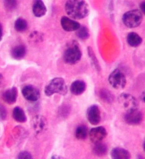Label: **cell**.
<instances>
[{
	"label": "cell",
	"mask_w": 145,
	"mask_h": 159,
	"mask_svg": "<svg viewBox=\"0 0 145 159\" xmlns=\"http://www.w3.org/2000/svg\"><path fill=\"white\" fill-rule=\"evenodd\" d=\"M65 10L72 18L80 20L87 17L90 9L87 3L82 0H70L66 2Z\"/></svg>",
	"instance_id": "obj_1"
},
{
	"label": "cell",
	"mask_w": 145,
	"mask_h": 159,
	"mask_svg": "<svg viewBox=\"0 0 145 159\" xmlns=\"http://www.w3.org/2000/svg\"><path fill=\"white\" fill-rule=\"evenodd\" d=\"M68 89L64 80L62 78L57 77L50 81L45 88L46 96H50L54 94L64 96L67 94Z\"/></svg>",
	"instance_id": "obj_2"
},
{
	"label": "cell",
	"mask_w": 145,
	"mask_h": 159,
	"mask_svg": "<svg viewBox=\"0 0 145 159\" xmlns=\"http://www.w3.org/2000/svg\"><path fill=\"white\" fill-rule=\"evenodd\" d=\"M82 55L78 43L76 40H73L64 51L63 59L66 63L74 65L81 60Z\"/></svg>",
	"instance_id": "obj_3"
},
{
	"label": "cell",
	"mask_w": 145,
	"mask_h": 159,
	"mask_svg": "<svg viewBox=\"0 0 145 159\" xmlns=\"http://www.w3.org/2000/svg\"><path fill=\"white\" fill-rule=\"evenodd\" d=\"M142 12L138 10H130L125 12L122 17L124 24L129 28H134L139 26L143 20Z\"/></svg>",
	"instance_id": "obj_4"
},
{
	"label": "cell",
	"mask_w": 145,
	"mask_h": 159,
	"mask_svg": "<svg viewBox=\"0 0 145 159\" xmlns=\"http://www.w3.org/2000/svg\"><path fill=\"white\" fill-rule=\"evenodd\" d=\"M110 84L115 89H123L126 86V80L125 74L119 69H115L108 77Z\"/></svg>",
	"instance_id": "obj_5"
},
{
	"label": "cell",
	"mask_w": 145,
	"mask_h": 159,
	"mask_svg": "<svg viewBox=\"0 0 145 159\" xmlns=\"http://www.w3.org/2000/svg\"><path fill=\"white\" fill-rule=\"evenodd\" d=\"M118 101L126 111L138 109V104L136 98L130 94L121 93L118 97Z\"/></svg>",
	"instance_id": "obj_6"
},
{
	"label": "cell",
	"mask_w": 145,
	"mask_h": 159,
	"mask_svg": "<svg viewBox=\"0 0 145 159\" xmlns=\"http://www.w3.org/2000/svg\"><path fill=\"white\" fill-rule=\"evenodd\" d=\"M142 113L138 109L126 111L124 116V120L130 125H137L142 122Z\"/></svg>",
	"instance_id": "obj_7"
},
{
	"label": "cell",
	"mask_w": 145,
	"mask_h": 159,
	"mask_svg": "<svg viewBox=\"0 0 145 159\" xmlns=\"http://www.w3.org/2000/svg\"><path fill=\"white\" fill-rule=\"evenodd\" d=\"M86 117L91 125H98L101 119L100 110L98 106L93 104L89 107L87 110Z\"/></svg>",
	"instance_id": "obj_8"
},
{
	"label": "cell",
	"mask_w": 145,
	"mask_h": 159,
	"mask_svg": "<svg viewBox=\"0 0 145 159\" xmlns=\"http://www.w3.org/2000/svg\"><path fill=\"white\" fill-rule=\"evenodd\" d=\"M22 93L25 99L30 102H36L40 98V92L38 88L33 85L24 86L22 89Z\"/></svg>",
	"instance_id": "obj_9"
},
{
	"label": "cell",
	"mask_w": 145,
	"mask_h": 159,
	"mask_svg": "<svg viewBox=\"0 0 145 159\" xmlns=\"http://www.w3.org/2000/svg\"><path fill=\"white\" fill-rule=\"evenodd\" d=\"M106 129L102 126L93 128L89 132V138L91 142L96 144L101 142L107 135Z\"/></svg>",
	"instance_id": "obj_10"
},
{
	"label": "cell",
	"mask_w": 145,
	"mask_h": 159,
	"mask_svg": "<svg viewBox=\"0 0 145 159\" xmlns=\"http://www.w3.org/2000/svg\"><path fill=\"white\" fill-rule=\"evenodd\" d=\"M61 24L62 28L67 32L77 31L81 25L79 23L67 17L63 16L61 20Z\"/></svg>",
	"instance_id": "obj_11"
},
{
	"label": "cell",
	"mask_w": 145,
	"mask_h": 159,
	"mask_svg": "<svg viewBox=\"0 0 145 159\" xmlns=\"http://www.w3.org/2000/svg\"><path fill=\"white\" fill-rule=\"evenodd\" d=\"M86 84L84 81L77 80L72 83L70 90L71 93L75 96H80L84 93L86 89Z\"/></svg>",
	"instance_id": "obj_12"
},
{
	"label": "cell",
	"mask_w": 145,
	"mask_h": 159,
	"mask_svg": "<svg viewBox=\"0 0 145 159\" xmlns=\"http://www.w3.org/2000/svg\"><path fill=\"white\" fill-rule=\"evenodd\" d=\"M17 96L18 90L15 87L6 90L2 95L3 100L9 104H14L17 101Z\"/></svg>",
	"instance_id": "obj_13"
},
{
	"label": "cell",
	"mask_w": 145,
	"mask_h": 159,
	"mask_svg": "<svg viewBox=\"0 0 145 159\" xmlns=\"http://www.w3.org/2000/svg\"><path fill=\"white\" fill-rule=\"evenodd\" d=\"M111 155L113 159H129L131 157V154L128 150L120 147L113 148L111 151Z\"/></svg>",
	"instance_id": "obj_14"
},
{
	"label": "cell",
	"mask_w": 145,
	"mask_h": 159,
	"mask_svg": "<svg viewBox=\"0 0 145 159\" xmlns=\"http://www.w3.org/2000/svg\"><path fill=\"white\" fill-rule=\"evenodd\" d=\"M47 8L43 1H35L33 6V12L36 17H40L45 16L47 12Z\"/></svg>",
	"instance_id": "obj_15"
},
{
	"label": "cell",
	"mask_w": 145,
	"mask_h": 159,
	"mask_svg": "<svg viewBox=\"0 0 145 159\" xmlns=\"http://www.w3.org/2000/svg\"><path fill=\"white\" fill-rule=\"evenodd\" d=\"M32 125L33 129L37 134H39L45 129L46 126V120L43 117L36 116L33 119Z\"/></svg>",
	"instance_id": "obj_16"
},
{
	"label": "cell",
	"mask_w": 145,
	"mask_h": 159,
	"mask_svg": "<svg viewBox=\"0 0 145 159\" xmlns=\"http://www.w3.org/2000/svg\"><path fill=\"white\" fill-rule=\"evenodd\" d=\"M26 53V49L24 45H20L13 48L11 51V55L13 58L20 60L24 58Z\"/></svg>",
	"instance_id": "obj_17"
},
{
	"label": "cell",
	"mask_w": 145,
	"mask_h": 159,
	"mask_svg": "<svg viewBox=\"0 0 145 159\" xmlns=\"http://www.w3.org/2000/svg\"><path fill=\"white\" fill-rule=\"evenodd\" d=\"M126 40L130 46L133 47H137L142 43L143 39L137 33L131 32L127 35Z\"/></svg>",
	"instance_id": "obj_18"
},
{
	"label": "cell",
	"mask_w": 145,
	"mask_h": 159,
	"mask_svg": "<svg viewBox=\"0 0 145 159\" xmlns=\"http://www.w3.org/2000/svg\"><path fill=\"white\" fill-rule=\"evenodd\" d=\"M101 99L108 104H112L114 101V96L109 90L105 88L101 89L99 92Z\"/></svg>",
	"instance_id": "obj_19"
},
{
	"label": "cell",
	"mask_w": 145,
	"mask_h": 159,
	"mask_svg": "<svg viewBox=\"0 0 145 159\" xmlns=\"http://www.w3.org/2000/svg\"><path fill=\"white\" fill-rule=\"evenodd\" d=\"M108 151L107 145L101 142L95 144L93 148V152L94 154L99 157L105 156L107 154Z\"/></svg>",
	"instance_id": "obj_20"
},
{
	"label": "cell",
	"mask_w": 145,
	"mask_h": 159,
	"mask_svg": "<svg viewBox=\"0 0 145 159\" xmlns=\"http://www.w3.org/2000/svg\"><path fill=\"white\" fill-rule=\"evenodd\" d=\"M13 117L16 121L24 123L27 121V117L24 110L19 107H16L13 111Z\"/></svg>",
	"instance_id": "obj_21"
},
{
	"label": "cell",
	"mask_w": 145,
	"mask_h": 159,
	"mask_svg": "<svg viewBox=\"0 0 145 159\" xmlns=\"http://www.w3.org/2000/svg\"><path fill=\"white\" fill-rule=\"evenodd\" d=\"M87 51L88 55L89 57L90 58V60H91V63L93 65L95 69L98 72H99L101 69L100 65H99V62L98 60L96 55H95L93 49V48L90 46H89L87 48Z\"/></svg>",
	"instance_id": "obj_22"
},
{
	"label": "cell",
	"mask_w": 145,
	"mask_h": 159,
	"mask_svg": "<svg viewBox=\"0 0 145 159\" xmlns=\"http://www.w3.org/2000/svg\"><path fill=\"white\" fill-rule=\"evenodd\" d=\"M75 137L79 140H83L88 135L87 127L84 125H81L77 128L75 130Z\"/></svg>",
	"instance_id": "obj_23"
},
{
	"label": "cell",
	"mask_w": 145,
	"mask_h": 159,
	"mask_svg": "<svg viewBox=\"0 0 145 159\" xmlns=\"http://www.w3.org/2000/svg\"><path fill=\"white\" fill-rule=\"evenodd\" d=\"M77 36L81 40H86L90 37L89 29L85 25H82L77 30Z\"/></svg>",
	"instance_id": "obj_24"
},
{
	"label": "cell",
	"mask_w": 145,
	"mask_h": 159,
	"mask_svg": "<svg viewBox=\"0 0 145 159\" xmlns=\"http://www.w3.org/2000/svg\"><path fill=\"white\" fill-rule=\"evenodd\" d=\"M27 22L24 18H17L15 21V29L17 32H24L27 30Z\"/></svg>",
	"instance_id": "obj_25"
},
{
	"label": "cell",
	"mask_w": 145,
	"mask_h": 159,
	"mask_svg": "<svg viewBox=\"0 0 145 159\" xmlns=\"http://www.w3.org/2000/svg\"><path fill=\"white\" fill-rule=\"evenodd\" d=\"M70 111V107L67 104H64L61 106L59 109V114L62 118H66L69 115Z\"/></svg>",
	"instance_id": "obj_26"
},
{
	"label": "cell",
	"mask_w": 145,
	"mask_h": 159,
	"mask_svg": "<svg viewBox=\"0 0 145 159\" xmlns=\"http://www.w3.org/2000/svg\"><path fill=\"white\" fill-rule=\"evenodd\" d=\"M4 5L8 11H13L16 9L17 6V2L16 1H5Z\"/></svg>",
	"instance_id": "obj_27"
},
{
	"label": "cell",
	"mask_w": 145,
	"mask_h": 159,
	"mask_svg": "<svg viewBox=\"0 0 145 159\" xmlns=\"http://www.w3.org/2000/svg\"><path fill=\"white\" fill-rule=\"evenodd\" d=\"M7 115V112L6 108L0 104V121L6 120Z\"/></svg>",
	"instance_id": "obj_28"
},
{
	"label": "cell",
	"mask_w": 145,
	"mask_h": 159,
	"mask_svg": "<svg viewBox=\"0 0 145 159\" xmlns=\"http://www.w3.org/2000/svg\"><path fill=\"white\" fill-rule=\"evenodd\" d=\"M17 158L20 159H30L33 158L31 153L27 151L21 152L17 156Z\"/></svg>",
	"instance_id": "obj_29"
},
{
	"label": "cell",
	"mask_w": 145,
	"mask_h": 159,
	"mask_svg": "<svg viewBox=\"0 0 145 159\" xmlns=\"http://www.w3.org/2000/svg\"><path fill=\"white\" fill-rule=\"evenodd\" d=\"M145 2H142V3H141V4H140V10H141V11H142V12L144 13V14H145Z\"/></svg>",
	"instance_id": "obj_30"
},
{
	"label": "cell",
	"mask_w": 145,
	"mask_h": 159,
	"mask_svg": "<svg viewBox=\"0 0 145 159\" xmlns=\"http://www.w3.org/2000/svg\"><path fill=\"white\" fill-rule=\"evenodd\" d=\"M3 28L2 25L0 24V42L2 41V37H3Z\"/></svg>",
	"instance_id": "obj_31"
},
{
	"label": "cell",
	"mask_w": 145,
	"mask_h": 159,
	"mask_svg": "<svg viewBox=\"0 0 145 159\" xmlns=\"http://www.w3.org/2000/svg\"><path fill=\"white\" fill-rule=\"evenodd\" d=\"M3 82V77L2 74H0V88L2 87Z\"/></svg>",
	"instance_id": "obj_32"
},
{
	"label": "cell",
	"mask_w": 145,
	"mask_h": 159,
	"mask_svg": "<svg viewBox=\"0 0 145 159\" xmlns=\"http://www.w3.org/2000/svg\"><path fill=\"white\" fill-rule=\"evenodd\" d=\"M141 99L144 102H145V93L144 92L142 93V96H141Z\"/></svg>",
	"instance_id": "obj_33"
},
{
	"label": "cell",
	"mask_w": 145,
	"mask_h": 159,
	"mask_svg": "<svg viewBox=\"0 0 145 159\" xmlns=\"http://www.w3.org/2000/svg\"><path fill=\"white\" fill-rule=\"evenodd\" d=\"M143 148L144 151H145V141H144L143 143Z\"/></svg>",
	"instance_id": "obj_34"
}]
</instances>
